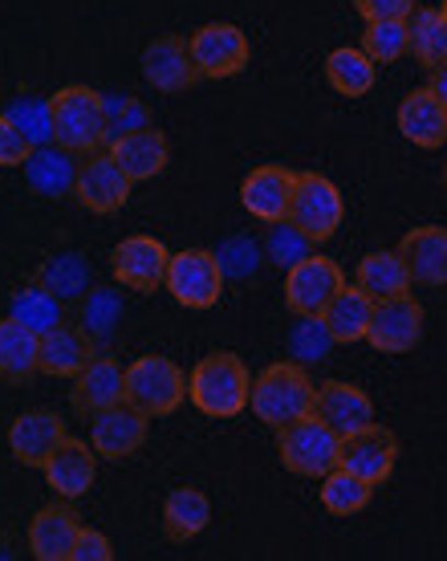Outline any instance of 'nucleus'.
I'll return each instance as SVG.
<instances>
[{
    "instance_id": "nucleus-22",
    "label": "nucleus",
    "mask_w": 447,
    "mask_h": 561,
    "mask_svg": "<svg viewBox=\"0 0 447 561\" xmlns=\"http://www.w3.org/2000/svg\"><path fill=\"white\" fill-rule=\"evenodd\" d=\"M78 163H82V154L66 151V147H57V142H42V147H33V154L25 159V180L37 196L66 199V196H73V183H78Z\"/></svg>"
},
{
    "instance_id": "nucleus-26",
    "label": "nucleus",
    "mask_w": 447,
    "mask_h": 561,
    "mask_svg": "<svg viewBox=\"0 0 447 561\" xmlns=\"http://www.w3.org/2000/svg\"><path fill=\"white\" fill-rule=\"evenodd\" d=\"M399 253H403L406 268H411V280H420V285H447V228H411L403 244H399Z\"/></svg>"
},
{
    "instance_id": "nucleus-39",
    "label": "nucleus",
    "mask_w": 447,
    "mask_h": 561,
    "mask_svg": "<svg viewBox=\"0 0 447 561\" xmlns=\"http://www.w3.org/2000/svg\"><path fill=\"white\" fill-rule=\"evenodd\" d=\"M102 106H106V147L114 139H123V135L154 127V114L135 94H102Z\"/></svg>"
},
{
    "instance_id": "nucleus-15",
    "label": "nucleus",
    "mask_w": 447,
    "mask_h": 561,
    "mask_svg": "<svg viewBox=\"0 0 447 561\" xmlns=\"http://www.w3.org/2000/svg\"><path fill=\"white\" fill-rule=\"evenodd\" d=\"M294 187H297V171L280 168V163H265L252 175H244L240 183V204L252 220L261 225H277V220H289V204H294Z\"/></svg>"
},
{
    "instance_id": "nucleus-46",
    "label": "nucleus",
    "mask_w": 447,
    "mask_h": 561,
    "mask_svg": "<svg viewBox=\"0 0 447 561\" xmlns=\"http://www.w3.org/2000/svg\"><path fill=\"white\" fill-rule=\"evenodd\" d=\"M427 90H432L435 99H439V102L447 106V61L432 70V82H427Z\"/></svg>"
},
{
    "instance_id": "nucleus-19",
    "label": "nucleus",
    "mask_w": 447,
    "mask_h": 561,
    "mask_svg": "<svg viewBox=\"0 0 447 561\" xmlns=\"http://www.w3.org/2000/svg\"><path fill=\"white\" fill-rule=\"evenodd\" d=\"M90 444L99 451V460H126V456H135L147 444V415L123 399V403L94 415Z\"/></svg>"
},
{
    "instance_id": "nucleus-20",
    "label": "nucleus",
    "mask_w": 447,
    "mask_h": 561,
    "mask_svg": "<svg viewBox=\"0 0 447 561\" xmlns=\"http://www.w3.org/2000/svg\"><path fill=\"white\" fill-rule=\"evenodd\" d=\"M313 415H318L322 423H330L342 439L354 432H363V427H370V423H378L370 394H366L363 387L342 382V379H330L318 387V394H313Z\"/></svg>"
},
{
    "instance_id": "nucleus-5",
    "label": "nucleus",
    "mask_w": 447,
    "mask_h": 561,
    "mask_svg": "<svg viewBox=\"0 0 447 561\" xmlns=\"http://www.w3.org/2000/svg\"><path fill=\"white\" fill-rule=\"evenodd\" d=\"M187 399V375L168 354H139L126 366V403L139 408L147 420L171 415Z\"/></svg>"
},
{
    "instance_id": "nucleus-10",
    "label": "nucleus",
    "mask_w": 447,
    "mask_h": 561,
    "mask_svg": "<svg viewBox=\"0 0 447 561\" xmlns=\"http://www.w3.org/2000/svg\"><path fill=\"white\" fill-rule=\"evenodd\" d=\"M366 342L378 354H411L423 342V306L411 294L375 301V318H370Z\"/></svg>"
},
{
    "instance_id": "nucleus-9",
    "label": "nucleus",
    "mask_w": 447,
    "mask_h": 561,
    "mask_svg": "<svg viewBox=\"0 0 447 561\" xmlns=\"http://www.w3.org/2000/svg\"><path fill=\"white\" fill-rule=\"evenodd\" d=\"M130 187H135V180L114 163L111 151L82 154V163H78V183H73V199H78L85 211L111 216V211H118L126 199H130Z\"/></svg>"
},
{
    "instance_id": "nucleus-8",
    "label": "nucleus",
    "mask_w": 447,
    "mask_h": 561,
    "mask_svg": "<svg viewBox=\"0 0 447 561\" xmlns=\"http://www.w3.org/2000/svg\"><path fill=\"white\" fill-rule=\"evenodd\" d=\"M192 61H196L199 78L220 82V78H237L244 66L252 61V45L244 37V28H237L232 21H208L187 37Z\"/></svg>"
},
{
    "instance_id": "nucleus-11",
    "label": "nucleus",
    "mask_w": 447,
    "mask_h": 561,
    "mask_svg": "<svg viewBox=\"0 0 447 561\" xmlns=\"http://www.w3.org/2000/svg\"><path fill=\"white\" fill-rule=\"evenodd\" d=\"M168 261L171 253L154 237H126L123 244H114L111 273L123 289L154 294V289L168 285Z\"/></svg>"
},
{
    "instance_id": "nucleus-24",
    "label": "nucleus",
    "mask_w": 447,
    "mask_h": 561,
    "mask_svg": "<svg viewBox=\"0 0 447 561\" xmlns=\"http://www.w3.org/2000/svg\"><path fill=\"white\" fill-rule=\"evenodd\" d=\"M106 151L114 154V163H118V168H123L135 183L163 175V171H168V163H171V142L159 127L123 135V139H114Z\"/></svg>"
},
{
    "instance_id": "nucleus-30",
    "label": "nucleus",
    "mask_w": 447,
    "mask_h": 561,
    "mask_svg": "<svg viewBox=\"0 0 447 561\" xmlns=\"http://www.w3.org/2000/svg\"><path fill=\"white\" fill-rule=\"evenodd\" d=\"M354 285H363L366 294L382 301V297H399L411 294V268H406L403 253L399 249H382V253H366L354 268Z\"/></svg>"
},
{
    "instance_id": "nucleus-14",
    "label": "nucleus",
    "mask_w": 447,
    "mask_h": 561,
    "mask_svg": "<svg viewBox=\"0 0 447 561\" xmlns=\"http://www.w3.org/2000/svg\"><path fill=\"white\" fill-rule=\"evenodd\" d=\"M142 66V78L147 85H154L159 94H187L196 82H204L196 70V61H192V49L183 42L180 33H163V37H154L139 57Z\"/></svg>"
},
{
    "instance_id": "nucleus-13",
    "label": "nucleus",
    "mask_w": 447,
    "mask_h": 561,
    "mask_svg": "<svg viewBox=\"0 0 447 561\" xmlns=\"http://www.w3.org/2000/svg\"><path fill=\"white\" fill-rule=\"evenodd\" d=\"M346 285L342 268L330 261V256L309 253L306 261H297L289 273H285V306L294 313H313L322 318V309L334 301V294Z\"/></svg>"
},
{
    "instance_id": "nucleus-18",
    "label": "nucleus",
    "mask_w": 447,
    "mask_h": 561,
    "mask_svg": "<svg viewBox=\"0 0 447 561\" xmlns=\"http://www.w3.org/2000/svg\"><path fill=\"white\" fill-rule=\"evenodd\" d=\"M78 534H82V520H78L70 501L61 496L54 505L37 508V517L28 520V553L37 561H70Z\"/></svg>"
},
{
    "instance_id": "nucleus-31",
    "label": "nucleus",
    "mask_w": 447,
    "mask_h": 561,
    "mask_svg": "<svg viewBox=\"0 0 447 561\" xmlns=\"http://www.w3.org/2000/svg\"><path fill=\"white\" fill-rule=\"evenodd\" d=\"M211 520V501L208 492L199 489H171L168 501H163V534L168 541L183 546V541H192L208 529Z\"/></svg>"
},
{
    "instance_id": "nucleus-7",
    "label": "nucleus",
    "mask_w": 447,
    "mask_h": 561,
    "mask_svg": "<svg viewBox=\"0 0 447 561\" xmlns=\"http://www.w3.org/2000/svg\"><path fill=\"white\" fill-rule=\"evenodd\" d=\"M224 285H228V277H224V265L216 253H208V249H183V253H171L168 285H163V289H168L180 306L211 309L216 301H220Z\"/></svg>"
},
{
    "instance_id": "nucleus-35",
    "label": "nucleus",
    "mask_w": 447,
    "mask_h": 561,
    "mask_svg": "<svg viewBox=\"0 0 447 561\" xmlns=\"http://www.w3.org/2000/svg\"><path fill=\"white\" fill-rule=\"evenodd\" d=\"M9 313H13L21 325H28L33 334H49L54 325L66 322V301H57L49 289H42L37 280H28V285H21L13 294Z\"/></svg>"
},
{
    "instance_id": "nucleus-36",
    "label": "nucleus",
    "mask_w": 447,
    "mask_h": 561,
    "mask_svg": "<svg viewBox=\"0 0 447 561\" xmlns=\"http://www.w3.org/2000/svg\"><path fill=\"white\" fill-rule=\"evenodd\" d=\"M370 496H375V484L346 472V468H334V472L322 477V505H325V513H334V517L363 513V508L370 505Z\"/></svg>"
},
{
    "instance_id": "nucleus-38",
    "label": "nucleus",
    "mask_w": 447,
    "mask_h": 561,
    "mask_svg": "<svg viewBox=\"0 0 447 561\" xmlns=\"http://www.w3.org/2000/svg\"><path fill=\"white\" fill-rule=\"evenodd\" d=\"M0 114L13 123L21 135H25L33 147L42 142H54V111H49V99H33V94H21L9 106H0Z\"/></svg>"
},
{
    "instance_id": "nucleus-3",
    "label": "nucleus",
    "mask_w": 447,
    "mask_h": 561,
    "mask_svg": "<svg viewBox=\"0 0 447 561\" xmlns=\"http://www.w3.org/2000/svg\"><path fill=\"white\" fill-rule=\"evenodd\" d=\"M54 111V142L73 154H94L106 147V106L90 85H61L49 94Z\"/></svg>"
},
{
    "instance_id": "nucleus-29",
    "label": "nucleus",
    "mask_w": 447,
    "mask_h": 561,
    "mask_svg": "<svg viewBox=\"0 0 447 561\" xmlns=\"http://www.w3.org/2000/svg\"><path fill=\"white\" fill-rule=\"evenodd\" d=\"M370 318H375V297L366 294L363 285H342L334 294V301L322 309L325 330H330L334 342H342V346L363 342L366 330H370Z\"/></svg>"
},
{
    "instance_id": "nucleus-33",
    "label": "nucleus",
    "mask_w": 447,
    "mask_h": 561,
    "mask_svg": "<svg viewBox=\"0 0 447 561\" xmlns=\"http://www.w3.org/2000/svg\"><path fill=\"white\" fill-rule=\"evenodd\" d=\"M325 82L334 85L337 94H346V99H363L370 94V85H375V61L366 57V49L358 45H342L334 54L325 57Z\"/></svg>"
},
{
    "instance_id": "nucleus-34",
    "label": "nucleus",
    "mask_w": 447,
    "mask_h": 561,
    "mask_svg": "<svg viewBox=\"0 0 447 561\" xmlns=\"http://www.w3.org/2000/svg\"><path fill=\"white\" fill-rule=\"evenodd\" d=\"M406 33H411L406 54L415 57L423 70L444 66L447 61V25H444V16H439V9H420V4H415V13L406 16Z\"/></svg>"
},
{
    "instance_id": "nucleus-12",
    "label": "nucleus",
    "mask_w": 447,
    "mask_h": 561,
    "mask_svg": "<svg viewBox=\"0 0 447 561\" xmlns=\"http://www.w3.org/2000/svg\"><path fill=\"white\" fill-rule=\"evenodd\" d=\"M394 463H399V439L382 423H370L363 432L346 435L342 451H337V468H346V472L370 480V484H387Z\"/></svg>"
},
{
    "instance_id": "nucleus-42",
    "label": "nucleus",
    "mask_w": 447,
    "mask_h": 561,
    "mask_svg": "<svg viewBox=\"0 0 447 561\" xmlns=\"http://www.w3.org/2000/svg\"><path fill=\"white\" fill-rule=\"evenodd\" d=\"M220 265H224V277H249V273H256V265H261V244H252V240L237 237V240H228L220 253Z\"/></svg>"
},
{
    "instance_id": "nucleus-32",
    "label": "nucleus",
    "mask_w": 447,
    "mask_h": 561,
    "mask_svg": "<svg viewBox=\"0 0 447 561\" xmlns=\"http://www.w3.org/2000/svg\"><path fill=\"white\" fill-rule=\"evenodd\" d=\"M123 318H126L123 297L114 294V289H99V285L73 306V325H78L94 346H106V342L118 334Z\"/></svg>"
},
{
    "instance_id": "nucleus-44",
    "label": "nucleus",
    "mask_w": 447,
    "mask_h": 561,
    "mask_svg": "<svg viewBox=\"0 0 447 561\" xmlns=\"http://www.w3.org/2000/svg\"><path fill=\"white\" fill-rule=\"evenodd\" d=\"M420 0H354V9L366 16V21H406L415 13Z\"/></svg>"
},
{
    "instance_id": "nucleus-45",
    "label": "nucleus",
    "mask_w": 447,
    "mask_h": 561,
    "mask_svg": "<svg viewBox=\"0 0 447 561\" xmlns=\"http://www.w3.org/2000/svg\"><path fill=\"white\" fill-rule=\"evenodd\" d=\"M70 561H114L111 537L102 534V529H90V525H82V534H78V546H73Z\"/></svg>"
},
{
    "instance_id": "nucleus-1",
    "label": "nucleus",
    "mask_w": 447,
    "mask_h": 561,
    "mask_svg": "<svg viewBox=\"0 0 447 561\" xmlns=\"http://www.w3.org/2000/svg\"><path fill=\"white\" fill-rule=\"evenodd\" d=\"M252 375L232 351L204 354L187 379V399L192 408L211 415V420H237L240 411H249Z\"/></svg>"
},
{
    "instance_id": "nucleus-47",
    "label": "nucleus",
    "mask_w": 447,
    "mask_h": 561,
    "mask_svg": "<svg viewBox=\"0 0 447 561\" xmlns=\"http://www.w3.org/2000/svg\"><path fill=\"white\" fill-rule=\"evenodd\" d=\"M439 16H444V25H447V0H444V4H439Z\"/></svg>"
},
{
    "instance_id": "nucleus-40",
    "label": "nucleus",
    "mask_w": 447,
    "mask_h": 561,
    "mask_svg": "<svg viewBox=\"0 0 447 561\" xmlns=\"http://www.w3.org/2000/svg\"><path fill=\"white\" fill-rule=\"evenodd\" d=\"M406 45H411L406 21H366L363 49L375 66H391V61L406 57Z\"/></svg>"
},
{
    "instance_id": "nucleus-17",
    "label": "nucleus",
    "mask_w": 447,
    "mask_h": 561,
    "mask_svg": "<svg viewBox=\"0 0 447 561\" xmlns=\"http://www.w3.org/2000/svg\"><path fill=\"white\" fill-rule=\"evenodd\" d=\"M61 439H66V420L49 408L21 411L13 427H9V451L25 468H45Z\"/></svg>"
},
{
    "instance_id": "nucleus-16",
    "label": "nucleus",
    "mask_w": 447,
    "mask_h": 561,
    "mask_svg": "<svg viewBox=\"0 0 447 561\" xmlns=\"http://www.w3.org/2000/svg\"><path fill=\"white\" fill-rule=\"evenodd\" d=\"M126 399V366L114 363L111 354H94L90 363L73 375V387H70V403L78 415H99V411L114 408V403H123Z\"/></svg>"
},
{
    "instance_id": "nucleus-48",
    "label": "nucleus",
    "mask_w": 447,
    "mask_h": 561,
    "mask_svg": "<svg viewBox=\"0 0 447 561\" xmlns=\"http://www.w3.org/2000/svg\"><path fill=\"white\" fill-rule=\"evenodd\" d=\"M444 187H447V163H444Z\"/></svg>"
},
{
    "instance_id": "nucleus-25",
    "label": "nucleus",
    "mask_w": 447,
    "mask_h": 561,
    "mask_svg": "<svg viewBox=\"0 0 447 561\" xmlns=\"http://www.w3.org/2000/svg\"><path fill=\"white\" fill-rule=\"evenodd\" d=\"M33 375H42V334H33L9 313L0 318V382L25 387Z\"/></svg>"
},
{
    "instance_id": "nucleus-27",
    "label": "nucleus",
    "mask_w": 447,
    "mask_h": 561,
    "mask_svg": "<svg viewBox=\"0 0 447 561\" xmlns=\"http://www.w3.org/2000/svg\"><path fill=\"white\" fill-rule=\"evenodd\" d=\"M33 280H37L42 289H49L57 301L78 306V301L94 289V268H90V261H85L82 253L66 249V253L45 256L42 265H37V273H33Z\"/></svg>"
},
{
    "instance_id": "nucleus-6",
    "label": "nucleus",
    "mask_w": 447,
    "mask_h": 561,
    "mask_svg": "<svg viewBox=\"0 0 447 561\" xmlns=\"http://www.w3.org/2000/svg\"><path fill=\"white\" fill-rule=\"evenodd\" d=\"M289 220H294L309 240L325 244V240L342 228V220H346V199L337 192V183L318 175V171H297Z\"/></svg>"
},
{
    "instance_id": "nucleus-4",
    "label": "nucleus",
    "mask_w": 447,
    "mask_h": 561,
    "mask_svg": "<svg viewBox=\"0 0 447 561\" xmlns=\"http://www.w3.org/2000/svg\"><path fill=\"white\" fill-rule=\"evenodd\" d=\"M337 451H342V435L318 415H306V420L277 427V456L294 477L322 480L325 472L337 468Z\"/></svg>"
},
{
    "instance_id": "nucleus-28",
    "label": "nucleus",
    "mask_w": 447,
    "mask_h": 561,
    "mask_svg": "<svg viewBox=\"0 0 447 561\" xmlns=\"http://www.w3.org/2000/svg\"><path fill=\"white\" fill-rule=\"evenodd\" d=\"M94 354H99V346H94L78 325L61 322V325H54L49 334H42V375L73 379Z\"/></svg>"
},
{
    "instance_id": "nucleus-2",
    "label": "nucleus",
    "mask_w": 447,
    "mask_h": 561,
    "mask_svg": "<svg viewBox=\"0 0 447 561\" xmlns=\"http://www.w3.org/2000/svg\"><path fill=\"white\" fill-rule=\"evenodd\" d=\"M313 379H309L306 363H273L265 366L256 379H252V394H249V408L261 423H268L273 432L285 427L294 420H306L313 415Z\"/></svg>"
},
{
    "instance_id": "nucleus-23",
    "label": "nucleus",
    "mask_w": 447,
    "mask_h": 561,
    "mask_svg": "<svg viewBox=\"0 0 447 561\" xmlns=\"http://www.w3.org/2000/svg\"><path fill=\"white\" fill-rule=\"evenodd\" d=\"M394 123L403 130V139L423 147V151H435V147L447 142V106L435 99L427 85H423V90H411V94L399 102Z\"/></svg>"
},
{
    "instance_id": "nucleus-43",
    "label": "nucleus",
    "mask_w": 447,
    "mask_h": 561,
    "mask_svg": "<svg viewBox=\"0 0 447 561\" xmlns=\"http://www.w3.org/2000/svg\"><path fill=\"white\" fill-rule=\"evenodd\" d=\"M28 154H33V142L0 114V168H25Z\"/></svg>"
},
{
    "instance_id": "nucleus-41",
    "label": "nucleus",
    "mask_w": 447,
    "mask_h": 561,
    "mask_svg": "<svg viewBox=\"0 0 447 561\" xmlns=\"http://www.w3.org/2000/svg\"><path fill=\"white\" fill-rule=\"evenodd\" d=\"M334 346V334L325 330L322 318H313V313H297L294 330H289V351L297 354V363H322L325 354Z\"/></svg>"
},
{
    "instance_id": "nucleus-37",
    "label": "nucleus",
    "mask_w": 447,
    "mask_h": 561,
    "mask_svg": "<svg viewBox=\"0 0 447 561\" xmlns=\"http://www.w3.org/2000/svg\"><path fill=\"white\" fill-rule=\"evenodd\" d=\"M313 249H318V240H309L294 220H277V225H268L265 237H261V253H265V261L268 265L285 268V273H289L297 261H306Z\"/></svg>"
},
{
    "instance_id": "nucleus-21",
    "label": "nucleus",
    "mask_w": 447,
    "mask_h": 561,
    "mask_svg": "<svg viewBox=\"0 0 447 561\" xmlns=\"http://www.w3.org/2000/svg\"><path fill=\"white\" fill-rule=\"evenodd\" d=\"M42 472H45V484H49L57 496L78 501V496H85V492L94 489V480H99V451H94V444H82V439H70V435H66Z\"/></svg>"
}]
</instances>
